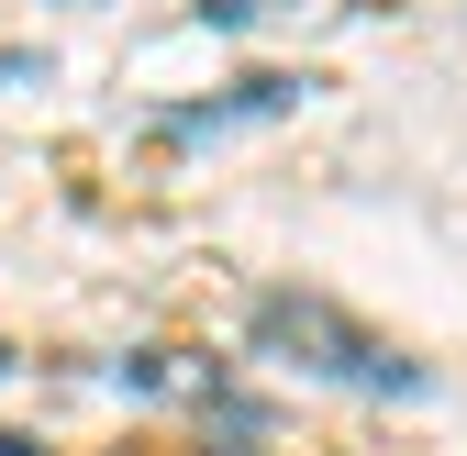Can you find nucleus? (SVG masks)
Here are the masks:
<instances>
[{
  "label": "nucleus",
  "mask_w": 467,
  "mask_h": 456,
  "mask_svg": "<svg viewBox=\"0 0 467 456\" xmlns=\"http://www.w3.org/2000/svg\"><path fill=\"white\" fill-rule=\"evenodd\" d=\"M0 378H12V346H0Z\"/></svg>",
  "instance_id": "5"
},
{
  "label": "nucleus",
  "mask_w": 467,
  "mask_h": 456,
  "mask_svg": "<svg viewBox=\"0 0 467 456\" xmlns=\"http://www.w3.org/2000/svg\"><path fill=\"white\" fill-rule=\"evenodd\" d=\"M256 346H278L289 368H312V378L379 389V401H412V389H423V368H412V357H389L368 323H345V312H334V301H312V290H267V301H256Z\"/></svg>",
  "instance_id": "1"
},
{
  "label": "nucleus",
  "mask_w": 467,
  "mask_h": 456,
  "mask_svg": "<svg viewBox=\"0 0 467 456\" xmlns=\"http://www.w3.org/2000/svg\"><path fill=\"white\" fill-rule=\"evenodd\" d=\"M0 456H34V445H23V434H0Z\"/></svg>",
  "instance_id": "3"
},
{
  "label": "nucleus",
  "mask_w": 467,
  "mask_h": 456,
  "mask_svg": "<svg viewBox=\"0 0 467 456\" xmlns=\"http://www.w3.org/2000/svg\"><path fill=\"white\" fill-rule=\"evenodd\" d=\"M301 89L312 78H234L223 100H179V111H156L179 145H201V134H234V123H278V111H301Z\"/></svg>",
  "instance_id": "2"
},
{
  "label": "nucleus",
  "mask_w": 467,
  "mask_h": 456,
  "mask_svg": "<svg viewBox=\"0 0 467 456\" xmlns=\"http://www.w3.org/2000/svg\"><path fill=\"white\" fill-rule=\"evenodd\" d=\"M212 456H256V445H212Z\"/></svg>",
  "instance_id": "4"
}]
</instances>
